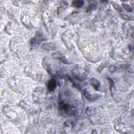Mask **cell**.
Listing matches in <instances>:
<instances>
[{
    "mask_svg": "<svg viewBox=\"0 0 134 134\" xmlns=\"http://www.w3.org/2000/svg\"><path fill=\"white\" fill-rule=\"evenodd\" d=\"M83 93H84V95H85V96H86V98L87 99V100H88L89 101H95V100H97V99H99L100 98V96L97 97V95H95L94 96H92L87 91L86 89H85V90H84L83 91Z\"/></svg>",
    "mask_w": 134,
    "mask_h": 134,
    "instance_id": "1",
    "label": "cell"
},
{
    "mask_svg": "<svg viewBox=\"0 0 134 134\" xmlns=\"http://www.w3.org/2000/svg\"><path fill=\"white\" fill-rule=\"evenodd\" d=\"M59 108L61 110L63 111L66 113H69L70 111H71V106L69 105L64 104V103H60L59 104Z\"/></svg>",
    "mask_w": 134,
    "mask_h": 134,
    "instance_id": "2",
    "label": "cell"
},
{
    "mask_svg": "<svg viewBox=\"0 0 134 134\" xmlns=\"http://www.w3.org/2000/svg\"><path fill=\"white\" fill-rule=\"evenodd\" d=\"M91 83L95 90H99L101 86V83L99 80L95 78H92L91 80Z\"/></svg>",
    "mask_w": 134,
    "mask_h": 134,
    "instance_id": "3",
    "label": "cell"
},
{
    "mask_svg": "<svg viewBox=\"0 0 134 134\" xmlns=\"http://www.w3.org/2000/svg\"><path fill=\"white\" fill-rule=\"evenodd\" d=\"M56 88V81L54 80H51L48 83V90L51 91L54 90V89Z\"/></svg>",
    "mask_w": 134,
    "mask_h": 134,
    "instance_id": "4",
    "label": "cell"
},
{
    "mask_svg": "<svg viewBox=\"0 0 134 134\" xmlns=\"http://www.w3.org/2000/svg\"><path fill=\"white\" fill-rule=\"evenodd\" d=\"M84 4V2L82 1H74L72 2V5L74 7L80 8L82 7Z\"/></svg>",
    "mask_w": 134,
    "mask_h": 134,
    "instance_id": "5",
    "label": "cell"
},
{
    "mask_svg": "<svg viewBox=\"0 0 134 134\" xmlns=\"http://www.w3.org/2000/svg\"><path fill=\"white\" fill-rule=\"evenodd\" d=\"M123 6L125 9V10H126L127 11H128V12H132V9L128 5L123 4Z\"/></svg>",
    "mask_w": 134,
    "mask_h": 134,
    "instance_id": "6",
    "label": "cell"
},
{
    "mask_svg": "<svg viewBox=\"0 0 134 134\" xmlns=\"http://www.w3.org/2000/svg\"><path fill=\"white\" fill-rule=\"evenodd\" d=\"M112 4H113V5L114 6V7H115V9L119 11H121V12H122V10H121L120 7H119L118 5L116 4H115V3H114V2H113V3H112Z\"/></svg>",
    "mask_w": 134,
    "mask_h": 134,
    "instance_id": "7",
    "label": "cell"
}]
</instances>
